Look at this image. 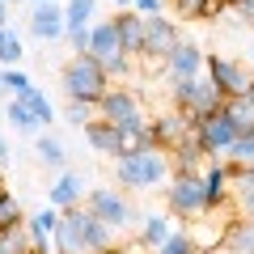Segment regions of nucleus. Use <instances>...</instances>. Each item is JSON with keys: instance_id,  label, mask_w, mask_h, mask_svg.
I'll use <instances>...</instances> for the list:
<instances>
[{"instance_id": "5701e85b", "label": "nucleus", "mask_w": 254, "mask_h": 254, "mask_svg": "<svg viewBox=\"0 0 254 254\" xmlns=\"http://www.w3.org/2000/svg\"><path fill=\"white\" fill-rule=\"evenodd\" d=\"M153 254H199V242L190 237V229H187V225H178V229H174V233L165 237V242L157 246Z\"/></svg>"}, {"instance_id": "4c0bfd02", "label": "nucleus", "mask_w": 254, "mask_h": 254, "mask_svg": "<svg viewBox=\"0 0 254 254\" xmlns=\"http://www.w3.org/2000/svg\"><path fill=\"white\" fill-rule=\"evenodd\" d=\"M0 161H9V140H4V131H0Z\"/></svg>"}, {"instance_id": "37998d69", "label": "nucleus", "mask_w": 254, "mask_h": 254, "mask_svg": "<svg viewBox=\"0 0 254 254\" xmlns=\"http://www.w3.org/2000/svg\"><path fill=\"white\" fill-rule=\"evenodd\" d=\"M30 4H51V0H30Z\"/></svg>"}, {"instance_id": "473e14b6", "label": "nucleus", "mask_w": 254, "mask_h": 254, "mask_svg": "<svg viewBox=\"0 0 254 254\" xmlns=\"http://www.w3.org/2000/svg\"><path fill=\"white\" fill-rule=\"evenodd\" d=\"M203 4H208V0H174L178 17H199V13H203Z\"/></svg>"}, {"instance_id": "09e8293b", "label": "nucleus", "mask_w": 254, "mask_h": 254, "mask_svg": "<svg viewBox=\"0 0 254 254\" xmlns=\"http://www.w3.org/2000/svg\"><path fill=\"white\" fill-rule=\"evenodd\" d=\"M229 254H233V250H229Z\"/></svg>"}, {"instance_id": "39448f33", "label": "nucleus", "mask_w": 254, "mask_h": 254, "mask_svg": "<svg viewBox=\"0 0 254 254\" xmlns=\"http://www.w3.org/2000/svg\"><path fill=\"white\" fill-rule=\"evenodd\" d=\"M165 208L174 212L178 220H203L212 212V203H208V190H203V178L199 174H190V170H178L170 178V187H165Z\"/></svg>"}, {"instance_id": "58836bf2", "label": "nucleus", "mask_w": 254, "mask_h": 254, "mask_svg": "<svg viewBox=\"0 0 254 254\" xmlns=\"http://www.w3.org/2000/svg\"><path fill=\"white\" fill-rule=\"evenodd\" d=\"M110 4H115V9H131V4H136V0H110Z\"/></svg>"}, {"instance_id": "8fccbe9b", "label": "nucleus", "mask_w": 254, "mask_h": 254, "mask_svg": "<svg viewBox=\"0 0 254 254\" xmlns=\"http://www.w3.org/2000/svg\"><path fill=\"white\" fill-rule=\"evenodd\" d=\"M250 254H254V250H250Z\"/></svg>"}, {"instance_id": "f8f14e48", "label": "nucleus", "mask_w": 254, "mask_h": 254, "mask_svg": "<svg viewBox=\"0 0 254 254\" xmlns=\"http://www.w3.org/2000/svg\"><path fill=\"white\" fill-rule=\"evenodd\" d=\"M195 127H199V144L208 148V157H225V153H229V144L237 140V127H233V119H229L225 110L208 115L203 123H195Z\"/></svg>"}, {"instance_id": "49530a36", "label": "nucleus", "mask_w": 254, "mask_h": 254, "mask_svg": "<svg viewBox=\"0 0 254 254\" xmlns=\"http://www.w3.org/2000/svg\"><path fill=\"white\" fill-rule=\"evenodd\" d=\"M9 4H13V0H9Z\"/></svg>"}, {"instance_id": "aec40b11", "label": "nucleus", "mask_w": 254, "mask_h": 254, "mask_svg": "<svg viewBox=\"0 0 254 254\" xmlns=\"http://www.w3.org/2000/svg\"><path fill=\"white\" fill-rule=\"evenodd\" d=\"M55 225H60V208H55V203H47V208H38V212L26 216V229H30V237H34V250H51Z\"/></svg>"}, {"instance_id": "b1692460", "label": "nucleus", "mask_w": 254, "mask_h": 254, "mask_svg": "<svg viewBox=\"0 0 254 254\" xmlns=\"http://www.w3.org/2000/svg\"><path fill=\"white\" fill-rule=\"evenodd\" d=\"M34 153H38V161H43V165H51V170H64V161H68L64 144H60L55 136H47V131L34 140Z\"/></svg>"}, {"instance_id": "c03bdc74", "label": "nucleus", "mask_w": 254, "mask_h": 254, "mask_svg": "<svg viewBox=\"0 0 254 254\" xmlns=\"http://www.w3.org/2000/svg\"><path fill=\"white\" fill-rule=\"evenodd\" d=\"M34 254H51V250H34Z\"/></svg>"}, {"instance_id": "a18cd8bd", "label": "nucleus", "mask_w": 254, "mask_h": 254, "mask_svg": "<svg viewBox=\"0 0 254 254\" xmlns=\"http://www.w3.org/2000/svg\"><path fill=\"white\" fill-rule=\"evenodd\" d=\"M250 60H254V47H250Z\"/></svg>"}, {"instance_id": "4468645a", "label": "nucleus", "mask_w": 254, "mask_h": 254, "mask_svg": "<svg viewBox=\"0 0 254 254\" xmlns=\"http://www.w3.org/2000/svg\"><path fill=\"white\" fill-rule=\"evenodd\" d=\"M199 178H203V190H208L212 208L229 203V195H233V170H229L225 157H208V165L199 170Z\"/></svg>"}, {"instance_id": "cd10ccee", "label": "nucleus", "mask_w": 254, "mask_h": 254, "mask_svg": "<svg viewBox=\"0 0 254 254\" xmlns=\"http://www.w3.org/2000/svg\"><path fill=\"white\" fill-rule=\"evenodd\" d=\"M21 55H26V43L9 30V34H4V43H0V64H4V68H17Z\"/></svg>"}, {"instance_id": "c9c22d12", "label": "nucleus", "mask_w": 254, "mask_h": 254, "mask_svg": "<svg viewBox=\"0 0 254 254\" xmlns=\"http://www.w3.org/2000/svg\"><path fill=\"white\" fill-rule=\"evenodd\" d=\"M237 208H242L246 220H254V195H246V199H237Z\"/></svg>"}, {"instance_id": "2f4dec72", "label": "nucleus", "mask_w": 254, "mask_h": 254, "mask_svg": "<svg viewBox=\"0 0 254 254\" xmlns=\"http://www.w3.org/2000/svg\"><path fill=\"white\" fill-rule=\"evenodd\" d=\"M0 76H4V85H9V93H26L30 85H34V81H30V72H21V68H4Z\"/></svg>"}, {"instance_id": "ddd939ff", "label": "nucleus", "mask_w": 254, "mask_h": 254, "mask_svg": "<svg viewBox=\"0 0 254 254\" xmlns=\"http://www.w3.org/2000/svg\"><path fill=\"white\" fill-rule=\"evenodd\" d=\"M178 21H170L161 13V17H144V55H157V60H165V55L178 47Z\"/></svg>"}, {"instance_id": "4be33fe9", "label": "nucleus", "mask_w": 254, "mask_h": 254, "mask_svg": "<svg viewBox=\"0 0 254 254\" xmlns=\"http://www.w3.org/2000/svg\"><path fill=\"white\" fill-rule=\"evenodd\" d=\"M0 254H34V237H30L26 225L0 229Z\"/></svg>"}, {"instance_id": "a211bd4d", "label": "nucleus", "mask_w": 254, "mask_h": 254, "mask_svg": "<svg viewBox=\"0 0 254 254\" xmlns=\"http://www.w3.org/2000/svg\"><path fill=\"white\" fill-rule=\"evenodd\" d=\"M115 26H119V38H123V51L140 60V55H144V17H140L136 9H119Z\"/></svg>"}, {"instance_id": "6ab92c4d", "label": "nucleus", "mask_w": 254, "mask_h": 254, "mask_svg": "<svg viewBox=\"0 0 254 254\" xmlns=\"http://www.w3.org/2000/svg\"><path fill=\"white\" fill-rule=\"evenodd\" d=\"M170 161H174V174H178V170L199 174L203 165H208V148L199 144V127H195V131H190V136H187V140H182V144L170 153Z\"/></svg>"}, {"instance_id": "a19ab883", "label": "nucleus", "mask_w": 254, "mask_h": 254, "mask_svg": "<svg viewBox=\"0 0 254 254\" xmlns=\"http://www.w3.org/2000/svg\"><path fill=\"white\" fill-rule=\"evenodd\" d=\"M102 254H127V250H123V246H110V250H102Z\"/></svg>"}, {"instance_id": "2eb2a0df", "label": "nucleus", "mask_w": 254, "mask_h": 254, "mask_svg": "<svg viewBox=\"0 0 254 254\" xmlns=\"http://www.w3.org/2000/svg\"><path fill=\"white\" fill-rule=\"evenodd\" d=\"M174 229H178V220H174L170 208H165V212H148V216L140 220V229H136V250H148V254H153L157 246L174 233Z\"/></svg>"}, {"instance_id": "f257e3e1", "label": "nucleus", "mask_w": 254, "mask_h": 254, "mask_svg": "<svg viewBox=\"0 0 254 254\" xmlns=\"http://www.w3.org/2000/svg\"><path fill=\"white\" fill-rule=\"evenodd\" d=\"M115 246V229L89 208V203H72L60 208V225L51 233V250L55 254H102Z\"/></svg>"}, {"instance_id": "423d86ee", "label": "nucleus", "mask_w": 254, "mask_h": 254, "mask_svg": "<svg viewBox=\"0 0 254 254\" xmlns=\"http://www.w3.org/2000/svg\"><path fill=\"white\" fill-rule=\"evenodd\" d=\"M98 119H106V123H115V127H140V123H148V119H144V102L136 98V89H123V85H110V89L102 93Z\"/></svg>"}, {"instance_id": "c85d7f7f", "label": "nucleus", "mask_w": 254, "mask_h": 254, "mask_svg": "<svg viewBox=\"0 0 254 254\" xmlns=\"http://www.w3.org/2000/svg\"><path fill=\"white\" fill-rule=\"evenodd\" d=\"M64 119H68L72 127H85L89 119H98V106H93V102H72V98H68V106H64Z\"/></svg>"}, {"instance_id": "a878e982", "label": "nucleus", "mask_w": 254, "mask_h": 254, "mask_svg": "<svg viewBox=\"0 0 254 254\" xmlns=\"http://www.w3.org/2000/svg\"><path fill=\"white\" fill-rule=\"evenodd\" d=\"M17 98L26 102L30 110H34V119H38V123H43V127H47V123H51V119H55V106H51V98H47V93L38 89V85H30V89H26V93H17Z\"/></svg>"}, {"instance_id": "9b49d317", "label": "nucleus", "mask_w": 254, "mask_h": 254, "mask_svg": "<svg viewBox=\"0 0 254 254\" xmlns=\"http://www.w3.org/2000/svg\"><path fill=\"white\" fill-rule=\"evenodd\" d=\"M203 72H208L212 81L225 89V98H242V93L254 85V76H246V68H242L237 60H229V55H208Z\"/></svg>"}, {"instance_id": "412c9836", "label": "nucleus", "mask_w": 254, "mask_h": 254, "mask_svg": "<svg viewBox=\"0 0 254 254\" xmlns=\"http://www.w3.org/2000/svg\"><path fill=\"white\" fill-rule=\"evenodd\" d=\"M4 123H9L13 131H21V136H38V131H43V123L34 119V110H30L26 102L17 98V93H13L9 106H4Z\"/></svg>"}, {"instance_id": "f03ea898", "label": "nucleus", "mask_w": 254, "mask_h": 254, "mask_svg": "<svg viewBox=\"0 0 254 254\" xmlns=\"http://www.w3.org/2000/svg\"><path fill=\"white\" fill-rule=\"evenodd\" d=\"M115 178L123 190H153L165 178H174V161L165 148H144V153L115 157Z\"/></svg>"}, {"instance_id": "dca6fc26", "label": "nucleus", "mask_w": 254, "mask_h": 254, "mask_svg": "<svg viewBox=\"0 0 254 254\" xmlns=\"http://www.w3.org/2000/svg\"><path fill=\"white\" fill-rule=\"evenodd\" d=\"M81 131H85V144H89L93 153H102V157H123V131H119L115 123H106V119H89Z\"/></svg>"}, {"instance_id": "f704fd0d", "label": "nucleus", "mask_w": 254, "mask_h": 254, "mask_svg": "<svg viewBox=\"0 0 254 254\" xmlns=\"http://www.w3.org/2000/svg\"><path fill=\"white\" fill-rule=\"evenodd\" d=\"M131 9H136L140 17H161V0H136Z\"/></svg>"}, {"instance_id": "ea45409f", "label": "nucleus", "mask_w": 254, "mask_h": 254, "mask_svg": "<svg viewBox=\"0 0 254 254\" xmlns=\"http://www.w3.org/2000/svg\"><path fill=\"white\" fill-rule=\"evenodd\" d=\"M0 98H13V93H9V85H4V76H0Z\"/></svg>"}, {"instance_id": "79ce46f5", "label": "nucleus", "mask_w": 254, "mask_h": 254, "mask_svg": "<svg viewBox=\"0 0 254 254\" xmlns=\"http://www.w3.org/2000/svg\"><path fill=\"white\" fill-rule=\"evenodd\" d=\"M4 34H9V26H0V43H4Z\"/></svg>"}, {"instance_id": "393cba45", "label": "nucleus", "mask_w": 254, "mask_h": 254, "mask_svg": "<svg viewBox=\"0 0 254 254\" xmlns=\"http://www.w3.org/2000/svg\"><path fill=\"white\" fill-rule=\"evenodd\" d=\"M225 115L233 119L237 131H254V102L246 98V93H242V98H229V102H225Z\"/></svg>"}, {"instance_id": "de8ad7c7", "label": "nucleus", "mask_w": 254, "mask_h": 254, "mask_svg": "<svg viewBox=\"0 0 254 254\" xmlns=\"http://www.w3.org/2000/svg\"><path fill=\"white\" fill-rule=\"evenodd\" d=\"M250 225H254V220H250Z\"/></svg>"}, {"instance_id": "20e7f679", "label": "nucleus", "mask_w": 254, "mask_h": 254, "mask_svg": "<svg viewBox=\"0 0 254 254\" xmlns=\"http://www.w3.org/2000/svg\"><path fill=\"white\" fill-rule=\"evenodd\" d=\"M170 98H174V106H178L190 123H203L208 115L225 110V102H229L225 89H220L208 72L195 76V81H170Z\"/></svg>"}, {"instance_id": "e433bc0d", "label": "nucleus", "mask_w": 254, "mask_h": 254, "mask_svg": "<svg viewBox=\"0 0 254 254\" xmlns=\"http://www.w3.org/2000/svg\"><path fill=\"white\" fill-rule=\"evenodd\" d=\"M9 9H13L9 0H0V26H9Z\"/></svg>"}, {"instance_id": "7c9ffc66", "label": "nucleus", "mask_w": 254, "mask_h": 254, "mask_svg": "<svg viewBox=\"0 0 254 254\" xmlns=\"http://www.w3.org/2000/svg\"><path fill=\"white\" fill-rule=\"evenodd\" d=\"M68 47H72V55H85L89 51V38H93V26H68Z\"/></svg>"}, {"instance_id": "c756f323", "label": "nucleus", "mask_w": 254, "mask_h": 254, "mask_svg": "<svg viewBox=\"0 0 254 254\" xmlns=\"http://www.w3.org/2000/svg\"><path fill=\"white\" fill-rule=\"evenodd\" d=\"M233 170V199L254 195V165H229Z\"/></svg>"}, {"instance_id": "f3484780", "label": "nucleus", "mask_w": 254, "mask_h": 254, "mask_svg": "<svg viewBox=\"0 0 254 254\" xmlns=\"http://www.w3.org/2000/svg\"><path fill=\"white\" fill-rule=\"evenodd\" d=\"M89 190H85V174L76 170H64L60 178L51 182V190H47V203H55V208H72V203H81Z\"/></svg>"}, {"instance_id": "1a4fd4ad", "label": "nucleus", "mask_w": 254, "mask_h": 254, "mask_svg": "<svg viewBox=\"0 0 254 254\" xmlns=\"http://www.w3.org/2000/svg\"><path fill=\"white\" fill-rule=\"evenodd\" d=\"M30 34L38 43H60L68 34V13H64V0L51 4H30Z\"/></svg>"}, {"instance_id": "7ed1b4c3", "label": "nucleus", "mask_w": 254, "mask_h": 254, "mask_svg": "<svg viewBox=\"0 0 254 254\" xmlns=\"http://www.w3.org/2000/svg\"><path fill=\"white\" fill-rule=\"evenodd\" d=\"M60 85H64V93L72 102H93V106H98L102 93L110 89V72H106L102 60H93V55L85 51V55H72V60L60 68Z\"/></svg>"}, {"instance_id": "0eeeda50", "label": "nucleus", "mask_w": 254, "mask_h": 254, "mask_svg": "<svg viewBox=\"0 0 254 254\" xmlns=\"http://www.w3.org/2000/svg\"><path fill=\"white\" fill-rule=\"evenodd\" d=\"M85 203H89V208L98 212V216L106 220L115 233H119V229H131V225H136V208H131L119 190H110V187H93L89 195H85Z\"/></svg>"}, {"instance_id": "bb28decb", "label": "nucleus", "mask_w": 254, "mask_h": 254, "mask_svg": "<svg viewBox=\"0 0 254 254\" xmlns=\"http://www.w3.org/2000/svg\"><path fill=\"white\" fill-rule=\"evenodd\" d=\"M30 212H21L17 195H9V190H0V229H13V225H26Z\"/></svg>"}, {"instance_id": "9d476101", "label": "nucleus", "mask_w": 254, "mask_h": 254, "mask_svg": "<svg viewBox=\"0 0 254 254\" xmlns=\"http://www.w3.org/2000/svg\"><path fill=\"white\" fill-rule=\"evenodd\" d=\"M148 127H153L157 148H165V153H174V148H178L182 140L195 131V123H190L178 106H174V110H157V119H148Z\"/></svg>"}, {"instance_id": "72a5a7b5", "label": "nucleus", "mask_w": 254, "mask_h": 254, "mask_svg": "<svg viewBox=\"0 0 254 254\" xmlns=\"http://www.w3.org/2000/svg\"><path fill=\"white\" fill-rule=\"evenodd\" d=\"M229 9L237 13V21H250L254 26V0H229Z\"/></svg>"}, {"instance_id": "6e6552de", "label": "nucleus", "mask_w": 254, "mask_h": 254, "mask_svg": "<svg viewBox=\"0 0 254 254\" xmlns=\"http://www.w3.org/2000/svg\"><path fill=\"white\" fill-rule=\"evenodd\" d=\"M203 64H208L203 47L195 38H178V47L165 55V76L170 81H195V76H203Z\"/></svg>"}]
</instances>
